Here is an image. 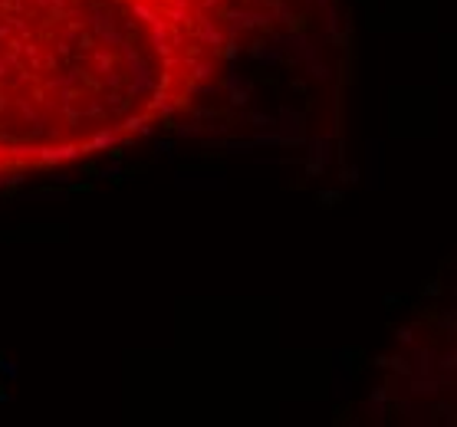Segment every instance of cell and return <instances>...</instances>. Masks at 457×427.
<instances>
[{
    "label": "cell",
    "mask_w": 457,
    "mask_h": 427,
    "mask_svg": "<svg viewBox=\"0 0 457 427\" xmlns=\"http://www.w3.org/2000/svg\"><path fill=\"white\" fill-rule=\"evenodd\" d=\"M7 398H10V395H7V391H0V401H7Z\"/></svg>",
    "instance_id": "cell-2"
},
{
    "label": "cell",
    "mask_w": 457,
    "mask_h": 427,
    "mask_svg": "<svg viewBox=\"0 0 457 427\" xmlns=\"http://www.w3.org/2000/svg\"><path fill=\"white\" fill-rule=\"evenodd\" d=\"M0 155H3V148H0Z\"/></svg>",
    "instance_id": "cell-3"
},
{
    "label": "cell",
    "mask_w": 457,
    "mask_h": 427,
    "mask_svg": "<svg viewBox=\"0 0 457 427\" xmlns=\"http://www.w3.org/2000/svg\"><path fill=\"white\" fill-rule=\"evenodd\" d=\"M0 372H7L10 378H13V375H16V365H10V362H3V358H0Z\"/></svg>",
    "instance_id": "cell-1"
}]
</instances>
